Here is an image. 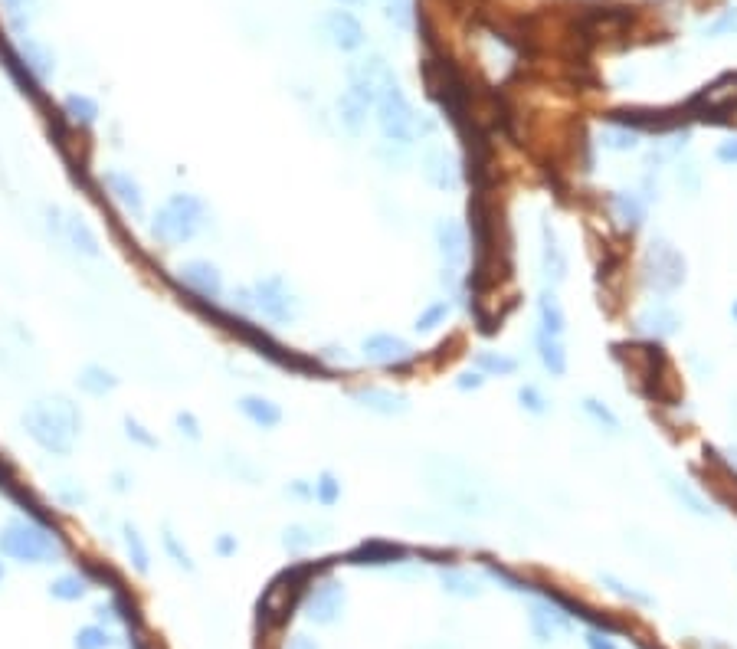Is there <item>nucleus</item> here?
<instances>
[{"instance_id":"nucleus-1","label":"nucleus","mask_w":737,"mask_h":649,"mask_svg":"<svg viewBox=\"0 0 737 649\" xmlns=\"http://www.w3.org/2000/svg\"><path fill=\"white\" fill-rule=\"evenodd\" d=\"M20 427L46 456H73L82 436V410L66 394L37 397L20 410Z\"/></svg>"},{"instance_id":"nucleus-2","label":"nucleus","mask_w":737,"mask_h":649,"mask_svg":"<svg viewBox=\"0 0 737 649\" xmlns=\"http://www.w3.org/2000/svg\"><path fill=\"white\" fill-rule=\"evenodd\" d=\"M69 545L66 538L59 535V528L43 522L40 515L33 512H20L10 515L4 525H0V558L23 564V568H53V564L66 561Z\"/></svg>"},{"instance_id":"nucleus-3","label":"nucleus","mask_w":737,"mask_h":649,"mask_svg":"<svg viewBox=\"0 0 737 649\" xmlns=\"http://www.w3.org/2000/svg\"><path fill=\"white\" fill-rule=\"evenodd\" d=\"M210 227V207L204 197L177 191L168 194L148 217V236L161 250H181Z\"/></svg>"},{"instance_id":"nucleus-4","label":"nucleus","mask_w":737,"mask_h":649,"mask_svg":"<svg viewBox=\"0 0 737 649\" xmlns=\"http://www.w3.org/2000/svg\"><path fill=\"white\" fill-rule=\"evenodd\" d=\"M374 118H377V128L387 145H397V148H410L413 141H420L430 132V125L423 122L420 112L413 109V102L407 99V92L400 86L387 89L384 96L374 102Z\"/></svg>"},{"instance_id":"nucleus-5","label":"nucleus","mask_w":737,"mask_h":649,"mask_svg":"<svg viewBox=\"0 0 737 649\" xmlns=\"http://www.w3.org/2000/svg\"><path fill=\"white\" fill-rule=\"evenodd\" d=\"M253 289V309L259 318H266L269 325H295L302 318V295L292 289V282L282 273H269L249 282Z\"/></svg>"},{"instance_id":"nucleus-6","label":"nucleus","mask_w":737,"mask_h":649,"mask_svg":"<svg viewBox=\"0 0 737 649\" xmlns=\"http://www.w3.org/2000/svg\"><path fill=\"white\" fill-rule=\"evenodd\" d=\"M639 273H643V286L656 295H672L685 286L688 279V263L685 256L675 250V246L665 240V236H656L646 253H643V266H639Z\"/></svg>"},{"instance_id":"nucleus-7","label":"nucleus","mask_w":737,"mask_h":649,"mask_svg":"<svg viewBox=\"0 0 737 649\" xmlns=\"http://www.w3.org/2000/svg\"><path fill=\"white\" fill-rule=\"evenodd\" d=\"M299 604L308 623H315V627H335L344 617V610H348V590H344L338 577H318L315 584L305 587Z\"/></svg>"},{"instance_id":"nucleus-8","label":"nucleus","mask_w":737,"mask_h":649,"mask_svg":"<svg viewBox=\"0 0 737 649\" xmlns=\"http://www.w3.org/2000/svg\"><path fill=\"white\" fill-rule=\"evenodd\" d=\"M344 79H348V89L354 92V96H361L367 105H371V109H374V102L384 96L387 89L400 86L397 76H394V66H390L380 53L361 56V59H354V63H348V69H344Z\"/></svg>"},{"instance_id":"nucleus-9","label":"nucleus","mask_w":737,"mask_h":649,"mask_svg":"<svg viewBox=\"0 0 737 649\" xmlns=\"http://www.w3.org/2000/svg\"><path fill=\"white\" fill-rule=\"evenodd\" d=\"M46 227H50V233L56 236V240L63 246H69L76 256H86V259H99L102 256L99 233H95L89 223L76 214V210L46 207Z\"/></svg>"},{"instance_id":"nucleus-10","label":"nucleus","mask_w":737,"mask_h":649,"mask_svg":"<svg viewBox=\"0 0 737 649\" xmlns=\"http://www.w3.org/2000/svg\"><path fill=\"white\" fill-rule=\"evenodd\" d=\"M99 184H102V191L109 194V200H112L118 210H122L125 217L145 220V214H148V197H145V187H141V181H138L132 171L105 168L99 174Z\"/></svg>"},{"instance_id":"nucleus-11","label":"nucleus","mask_w":737,"mask_h":649,"mask_svg":"<svg viewBox=\"0 0 737 649\" xmlns=\"http://www.w3.org/2000/svg\"><path fill=\"white\" fill-rule=\"evenodd\" d=\"M174 282L200 302H220L223 295H227L220 266L210 263V259H184V263L174 269Z\"/></svg>"},{"instance_id":"nucleus-12","label":"nucleus","mask_w":737,"mask_h":649,"mask_svg":"<svg viewBox=\"0 0 737 649\" xmlns=\"http://www.w3.org/2000/svg\"><path fill=\"white\" fill-rule=\"evenodd\" d=\"M528 627L538 643H557V640H564V636H570L574 623H570V613L564 607H557L551 597H541V600H531Z\"/></svg>"},{"instance_id":"nucleus-13","label":"nucleus","mask_w":737,"mask_h":649,"mask_svg":"<svg viewBox=\"0 0 737 649\" xmlns=\"http://www.w3.org/2000/svg\"><path fill=\"white\" fill-rule=\"evenodd\" d=\"M413 345L407 338L394 332H374L361 341V358L377 364V368H400V364L413 361Z\"/></svg>"},{"instance_id":"nucleus-14","label":"nucleus","mask_w":737,"mask_h":649,"mask_svg":"<svg viewBox=\"0 0 737 649\" xmlns=\"http://www.w3.org/2000/svg\"><path fill=\"white\" fill-rule=\"evenodd\" d=\"M322 30H325L328 43L341 53H358L367 43L364 23L354 17L351 10H328L325 20H322Z\"/></svg>"},{"instance_id":"nucleus-15","label":"nucleus","mask_w":737,"mask_h":649,"mask_svg":"<svg viewBox=\"0 0 737 649\" xmlns=\"http://www.w3.org/2000/svg\"><path fill=\"white\" fill-rule=\"evenodd\" d=\"M433 243L436 253L443 259V269H459L469 256V233L459 220L453 217H439L433 227Z\"/></svg>"},{"instance_id":"nucleus-16","label":"nucleus","mask_w":737,"mask_h":649,"mask_svg":"<svg viewBox=\"0 0 737 649\" xmlns=\"http://www.w3.org/2000/svg\"><path fill=\"white\" fill-rule=\"evenodd\" d=\"M633 328L643 338H652V341H665L672 335H679L682 328V315L672 309V305L665 302H649L643 312L633 318Z\"/></svg>"},{"instance_id":"nucleus-17","label":"nucleus","mask_w":737,"mask_h":649,"mask_svg":"<svg viewBox=\"0 0 737 649\" xmlns=\"http://www.w3.org/2000/svg\"><path fill=\"white\" fill-rule=\"evenodd\" d=\"M403 558H407V548L403 545L371 538V541H361L354 551H348L344 561L354 564V568H394V564H407Z\"/></svg>"},{"instance_id":"nucleus-18","label":"nucleus","mask_w":737,"mask_h":649,"mask_svg":"<svg viewBox=\"0 0 737 649\" xmlns=\"http://www.w3.org/2000/svg\"><path fill=\"white\" fill-rule=\"evenodd\" d=\"M423 177L436 191H456L459 187V161L446 145H433L423 155Z\"/></svg>"},{"instance_id":"nucleus-19","label":"nucleus","mask_w":737,"mask_h":649,"mask_svg":"<svg viewBox=\"0 0 737 649\" xmlns=\"http://www.w3.org/2000/svg\"><path fill=\"white\" fill-rule=\"evenodd\" d=\"M351 400L361 410L377 413V417H403V413H410V400L397 391H387V387H358V391H351Z\"/></svg>"},{"instance_id":"nucleus-20","label":"nucleus","mask_w":737,"mask_h":649,"mask_svg":"<svg viewBox=\"0 0 737 649\" xmlns=\"http://www.w3.org/2000/svg\"><path fill=\"white\" fill-rule=\"evenodd\" d=\"M59 112H63V118L76 128V132H92L102 118V105L92 96H86V92H69V96L59 102Z\"/></svg>"},{"instance_id":"nucleus-21","label":"nucleus","mask_w":737,"mask_h":649,"mask_svg":"<svg viewBox=\"0 0 737 649\" xmlns=\"http://www.w3.org/2000/svg\"><path fill=\"white\" fill-rule=\"evenodd\" d=\"M236 410H240L243 417L259 430H276L282 423V417H285L282 407L266 394H243L240 400H236Z\"/></svg>"},{"instance_id":"nucleus-22","label":"nucleus","mask_w":737,"mask_h":649,"mask_svg":"<svg viewBox=\"0 0 737 649\" xmlns=\"http://www.w3.org/2000/svg\"><path fill=\"white\" fill-rule=\"evenodd\" d=\"M118 384H122V377H118L112 368H105V364H99V361H89V364H82L79 368V374H76V387L86 397H109V394H115L118 391Z\"/></svg>"},{"instance_id":"nucleus-23","label":"nucleus","mask_w":737,"mask_h":649,"mask_svg":"<svg viewBox=\"0 0 737 649\" xmlns=\"http://www.w3.org/2000/svg\"><path fill=\"white\" fill-rule=\"evenodd\" d=\"M335 112H338L341 132L351 135V138H361V132L367 128V118H371L374 109L361 96H354L351 89H344L341 96H338V102H335Z\"/></svg>"},{"instance_id":"nucleus-24","label":"nucleus","mask_w":737,"mask_h":649,"mask_svg":"<svg viewBox=\"0 0 737 649\" xmlns=\"http://www.w3.org/2000/svg\"><path fill=\"white\" fill-rule=\"evenodd\" d=\"M610 210H613V217L620 220V227H626L629 233H633V230H639L646 223L649 204H646V197L639 191H613L610 194Z\"/></svg>"},{"instance_id":"nucleus-25","label":"nucleus","mask_w":737,"mask_h":649,"mask_svg":"<svg viewBox=\"0 0 737 649\" xmlns=\"http://www.w3.org/2000/svg\"><path fill=\"white\" fill-rule=\"evenodd\" d=\"M89 590H92V577L86 571H63L46 584V594L59 600V604H79V600L89 597Z\"/></svg>"},{"instance_id":"nucleus-26","label":"nucleus","mask_w":737,"mask_h":649,"mask_svg":"<svg viewBox=\"0 0 737 649\" xmlns=\"http://www.w3.org/2000/svg\"><path fill=\"white\" fill-rule=\"evenodd\" d=\"M95 620L99 623H105V627H109V623H122V627H138L141 623V617H138V604L135 600H128L122 590H115V594L109 597V600H102V604H95Z\"/></svg>"},{"instance_id":"nucleus-27","label":"nucleus","mask_w":737,"mask_h":649,"mask_svg":"<svg viewBox=\"0 0 737 649\" xmlns=\"http://www.w3.org/2000/svg\"><path fill=\"white\" fill-rule=\"evenodd\" d=\"M541 236H544V246H541V273H544V279L551 282V289H554V286H561V282L567 279V256H564L561 243H557V236H554V230L548 227V223L541 227Z\"/></svg>"},{"instance_id":"nucleus-28","label":"nucleus","mask_w":737,"mask_h":649,"mask_svg":"<svg viewBox=\"0 0 737 649\" xmlns=\"http://www.w3.org/2000/svg\"><path fill=\"white\" fill-rule=\"evenodd\" d=\"M665 489L672 492V499L679 502L685 512H692L698 518H715V509H711V502L692 486V482H685L679 476H672V472H665Z\"/></svg>"},{"instance_id":"nucleus-29","label":"nucleus","mask_w":737,"mask_h":649,"mask_svg":"<svg viewBox=\"0 0 737 649\" xmlns=\"http://www.w3.org/2000/svg\"><path fill=\"white\" fill-rule=\"evenodd\" d=\"M439 587H443L446 594L456 597V600H479L485 594L479 577L462 571V568H443V571H439Z\"/></svg>"},{"instance_id":"nucleus-30","label":"nucleus","mask_w":737,"mask_h":649,"mask_svg":"<svg viewBox=\"0 0 737 649\" xmlns=\"http://www.w3.org/2000/svg\"><path fill=\"white\" fill-rule=\"evenodd\" d=\"M534 348H538L541 368L548 371L551 377H564L567 374V351H564L561 338H554V335L541 332V328H538V335H534Z\"/></svg>"},{"instance_id":"nucleus-31","label":"nucleus","mask_w":737,"mask_h":649,"mask_svg":"<svg viewBox=\"0 0 737 649\" xmlns=\"http://www.w3.org/2000/svg\"><path fill=\"white\" fill-rule=\"evenodd\" d=\"M538 322H541V332H548L554 338H564L567 332V312L561 299H557L554 289H544L538 295Z\"/></svg>"},{"instance_id":"nucleus-32","label":"nucleus","mask_w":737,"mask_h":649,"mask_svg":"<svg viewBox=\"0 0 737 649\" xmlns=\"http://www.w3.org/2000/svg\"><path fill=\"white\" fill-rule=\"evenodd\" d=\"M122 548H125L128 564H132L138 574H151V548L135 522H122Z\"/></svg>"},{"instance_id":"nucleus-33","label":"nucleus","mask_w":737,"mask_h":649,"mask_svg":"<svg viewBox=\"0 0 737 649\" xmlns=\"http://www.w3.org/2000/svg\"><path fill=\"white\" fill-rule=\"evenodd\" d=\"M600 145L606 151H616V155H629V151H639V145H643V132L623 122H610L600 128Z\"/></svg>"},{"instance_id":"nucleus-34","label":"nucleus","mask_w":737,"mask_h":649,"mask_svg":"<svg viewBox=\"0 0 737 649\" xmlns=\"http://www.w3.org/2000/svg\"><path fill=\"white\" fill-rule=\"evenodd\" d=\"M315 528L312 525H305V522H292V525H285L282 528V535H279V545H282V551H289L292 558H299V554H305V551H312L315 548Z\"/></svg>"},{"instance_id":"nucleus-35","label":"nucleus","mask_w":737,"mask_h":649,"mask_svg":"<svg viewBox=\"0 0 737 649\" xmlns=\"http://www.w3.org/2000/svg\"><path fill=\"white\" fill-rule=\"evenodd\" d=\"M115 646V633L105 627V623H86L73 633V649H112Z\"/></svg>"},{"instance_id":"nucleus-36","label":"nucleus","mask_w":737,"mask_h":649,"mask_svg":"<svg viewBox=\"0 0 737 649\" xmlns=\"http://www.w3.org/2000/svg\"><path fill=\"white\" fill-rule=\"evenodd\" d=\"M475 371H482L485 377H508L518 371V361L502 351H479L475 354Z\"/></svg>"},{"instance_id":"nucleus-37","label":"nucleus","mask_w":737,"mask_h":649,"mask_svg":"<svg viewBox=\"0 0 737 649\" xmlns=\"http://www.w3.org/2000/svg\"><path fill=\"white\" fill-rule=\"evenodd\" d=\"M453 315V302L449 299H436V302H430L426 305V309L416 315V332L420 335H430V332H436L439 325H446V318Z\"/></svg>"},{"instance_id":"nucleus-38","label":"nucleus","mask_w":737,"mask_h":649,"mask_svg":"<svg viewBox=\"0 0 737 649\" xmlns=\"http://www.w3.org/2000/svg\"><path fill=\"white\" fill-rule=\"evenodd\" d=\"M580 410H584V417H590L593 423H597V427H603L606 433H620L623 430V423H620V417H616V413L603 404V400H597V397H584L580 400Z\"/></svg>"},{"instance_id":"nucleus-39","label":"nucleus","mask_w":737,"mask_h":649,"mask_svg":"<svg viewBox=\"0 0 737 649\" xmlns=\"http://www.w3.org/2000/svg\"><path fill=\"white\" fill-rule=\"evenodd\" d=\"M597 581L610 590V594H616L620 600H629V604H636V607H652V597L649 594H643V590H636L633 584H626V581H620V577L616 574H610V571H603Z\"/></svg>"},{"instance_id":"nucleus-40","label":"nucleus","mask_w":737,"mask_h":649,"mask_svg":"<svg viewBox=\"0 0 737 649\" xmlns=\"http://www.w3.org/2000/svg\"><path fill=\"white\" fill-rule=\"evenodd\" d=\"M341 479L335 476L331 469H322L315 479V502L322 505V509H335V505L341 502Z\"/></svg>"},{"instance_id":"nucleus-41","label":"nucleus","mask_w":737,"mask_h":649,"mask_svg":"<svg viewBox=\"0 0 737 649\" xmlns=\"http://www.w3.org/2000/svg\"><path fill=\"white\" fill-rule=\"evenodd\" d=\"M161 545H164V554H168V558H171L181 571H187V574H190V571H197L194 558H190V551H187L184 541L174 535V528H168V525L161 528Z\"/></svg>"},{"instance_id":"nucleus-42","label":"nucleus","mask_w":737,"mask_h":649,"mask_svg":"<svg viewBox=\"0 0 737 649\" xmlns=\"http://www.w3.org/2000/svg\"><path fill=\"white\" fill-rule=\"evenodd\" d=\"M380 10L384 17L400 30H413L416 23V0H380Z\"/></svg>"},{"instance_id":"nucleus-43","label":"nucleus","mask_w":737,"mask_h":649,"mask_svg":"<svg viewBox=\"0 0 737 649\" xmlns=\"http://www.w3.org/2000/svg\"><path fill=\"white\" fill-rule=\"evenodd\" d=\"M518 404L525 413H531V417H544V413L551 410V400L538 384H521L518 387Z\"/></svg>"},{"instance_id":"nucleus-44","label":"nucleus","mask_w":737,"mask_h":649,"mask_svg":"<svg viewBox=\"0 0 737 649\" xmlns=\"http://www.w3.org/2000/svg\"><path fill=\"white\" fill-rule=\"evenodd\" d=\"M122 427H125V436H128V440H132L135 446H145V450H158V446H161L158 436H154L138 417H125V420H122Z\"/></svg>"},{"instance_id":"nucleus-45","label":"nucleus","mask_w":737,"mask_h":649,"mask_svg":"<svg viewBox=\"0 0 737 649\" xmlns=\"http://www.w3.org/2000/svg\"><path fill=\"white\" fill-rule=\"evenodd\" d=\"M174 427H177V433H181L184 440H190V443H200V440H204V427H200L197 413L177 410V413H174Z\"/></svg>"},{"instance_id":"nucleus-46","label":"nucleus","mask_w":737,"mask_h":649,"mask_svg":"<svg viewBox=\"0 0 737 649\" xmlns=\"http://www.w3.org/2000/svg\"><path fill=\"white\" fill-rule=\"evenodd\" d=\"M56 499L66 505V509H79V505H86L89 502V492L79 486V482H73V479H63V486L56 489Z\"/></svg>"},{"instance_id":"nucleus-47","label":"nucleus","mask_w":737,"mask_h":649,"mask_svg":"<svg viewBox=\"0 0 737 649\" xmlns=\"http://www.w3.org/2000/svg\"><path fill=\"white\" fill-rule=\"evenodd\" d=\"M701 33H705V37H711V40H715V37H731V33H737V7L724 10V14L718 20H711Z\"/></svg>"},{"instance_id":"nucleus-48","label":"nucleus","mask_w":737,"mask_h":649,"mask_svg":"<svg viewBox=\"0 0 737 649\" xmlns=\"http://www.w3.org/2000/svg\"><path fill=\"white\" fill-rule=\"evenodd\" d=\"M282 492L295 502H315V479H292L285 482Z\"/></svg>"},{"instance_id":"nucleus-49","label":"nucleus","mask_w":737,"mask_h":649,"mask_svg":"<svg viewBox=\"0 0 737 649\" xmlns=\"http://www.w3.org/2000/svg\"><path fill=\"white\" fill-rule=\"evenodd\" d=\"M584 646H587V649H620V643H616L613 636L606 633L603 627H590V630L584 633Z\"/></svg>"},{"instance_id":"nucleus-50","label":"nucleus","mask_w":737,"mask_h":649,"mask_svg":"<svg viewBox=\"0 0 737 649\" xmlns=\"http://www.w3.org/2000/svg\"><path fill=\"white\" fill-rule=\"evenodd\" d=\"M485 387V374L482 371H462L459 377H456V391H482Z\"/></svg>"},{"instance_id":"nucleus-51","label":"nucleus","mask_w":737,"mask_h":649,"mask_svg":"<svg viewBox=\"0 0 737 649\" xmlns=\"http://www.w3.org/2000/svg\"><path fill=\"white\" fill-rule=\"evenodd\" d=\"M715 158L721 161V164H728V168H737V135H731V138H724L721 145L715 148Z\"/></svg>"},{"instance_id":"nucleus-52","label":"nucleus","mask_w":737,"mask_h":649,"mask_svg":"<svg viewBox=\"0 0 737 649\" xmlns=\"http://www.w3.org/2000/svg\"><path fill=\"white\" fill-rule=\"evenodd\" d=\"M213 551H217V558H233V554L240 551V541H236V535H230V531H223V535H217V541H213Z\"/></svg>"},{"instance_id":"nucleus-53","label":"nucleus","mask_w":737,"mask_h":649,"mask_svg":"<svg viewBox=\"0 0 737 649\" xmlns=\"http://www.w3.org/2000/svg\"><path fill=\"white\" fill-rule=\"evenodd\" d=\"M679 184L685 187V191H698V168H695V161H679Z\"/></svg>"},{"instance_id":"nucleus-54","label":"nucleus","mask_w":737,"mask_h":649,"mask_svg":"<svg viewBox=\"0 0 737 649\" xmlns=\"http://www.w3.org/2000/svg\"><path fill=\"white\" fill-rule=\"evenodd\" d=\"M132 486H135L132 472H125V469H115V472H112V492L125 495V492H132Z\"/></svg>"},{"instance_id":"nucleus-55","label":"nucleus","mask_w":737,"mask_h":649,"mask_svg":"<svg viewBox=\"0 0 737 649\" xmlns=\"http://www.w3.org/2000/svg\"><path fill=\"white\" fill-rule=\"evenodd\" d=\"M282 649H322V646H318L308 633H292L289 643H285Z\"/></svg>"},{"instance_id":"nucleus-56","label":"nucleus","mask_w":737,"mask_h":649,"mask_svg":"<svg viewBox=\"0 0 737 649\" xmlns=\"http://www.w3.org/2000/svg\"><path fill=\"white\" fill-rule=\"evenodd\" d=\"M23 4H27V0H4V7H7L10 17H20L23 14Z\"/></svg>"},{"instance_id":"nucleus-57","label":"nucleus","mask_w":737,"mask_h":649,"mask_svg":"<svg viewBox=\"0 0 737 649\" xmlns=\"http://www.w3.org/2000/svg\"><path fill=\"white\" fill-rule=\"evenodd\" d=\"M724 456H728V466L737 469V450H734V446H731V450H724Z\"/></svg>"},{"instance_id":"nucleus-58","label":"nucleus","mask_w":737,"mask_h":649,"mask_svg":"<svg viewBox=\"0 0 737 649\" xmlns=\"http://www.w3.org/2000/svg\"><path fill=\"white\" fill-rule=\"evenodd\" d=\"M341 7H358V4H364V0H338Z\"/></svg>"},{"instance_id":"nucleus-59","label":"nucleus","mask_w":737,"mask_h":649,"mask_svg":"<svg viewBox=\"0 0 737 649\" xmlns=\"http://www.w3.org/2000/svg\"><path fill=\"white\" fill-rule=\"evenodd\" d=\"M7 581V564H4V558H0V584Z\"/></svg>"},{"instance_id":"nucleus-60","label":"nucleus","mask_w":737,"mask_h":649,"mask_svg":"<svg viewBox=\"0 0 737 649\" xmlns=\"http://www.w3.org/2000/svg\"><path fill=\"white\" fill-rule=\"evenodd\" d=\"M731 318H734V322H737V299L731 302Z\"/></svg>"}]
</instances>
